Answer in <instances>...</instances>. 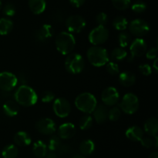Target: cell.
Segmentation results:
<instances>
[{
  "mask_svg": "<svg viewBox=\"0 0 158 158\" xmlns=\"http://www.w3.org/2000/svg\"><path fill=\"white\" fill-rule=\"evenodd\" d=\"M125 134L130 140L134 142H140L142 138L144 136V132L140 127L137 125H132L127 129Z\"/></svg>",
  "mask_w": 158,
  "mask_h": 158,
  "instance_id": "cell-18",
  "label": "cell"
},
{
  "mask_svg": "<svg viewBox=\"0 0 158 158\" xmlns=\"http://www.w3.org/2000/svg\"><path fill=\"white\" fill-rule=\"evenodd\" d=\"M128 24L127 20L123 16H117L113 20V26L118 31H124Z\"/></svg>",
  "mask_w": 158,
  "mask_h": 158,
  "instance_id": "cell-30",
  "label": "cell"
},
{
  "mask_svg": "<svg viewBox=\"0 0 158 158\" xmlns=\"http://www.w3.org/2000/svg\"><path fill=\"white\" fill-rule=\"evenodd\" d=\"M131 9L136 13H142L147 9V5L143 1H137L131 6Z\"/></svg>",
  "mask_w": 158,
  "mask_h": 158,
  "instance_id": "cell-37",
  "label": "cell"
},
{
  "mask_svg": "<svg viewBox=\"0 0 158 158\" xmlns=\"http://www.w3.org/2000/svg\"><path fill=\"white\" fill-rule=\"evenodd\" d=\"M55 99V94L51 91H45L41 94V100L44 103H49Z\"/></svg>",
  "mask_w": 158,
  "mask_h": 158,
  "instance_id": "cell-39",
  "label": "cell"
},
{
  "mask_svg": "<svg viewBox=\"0 0 158 158\" xmlns=\"http://www.w3.org/2000/svg\"><path fill=\"white\" fill-rule=\"evenodd\" d=\"M18 79L16 75L12 72L3 71L0 73V90L4 91H12L16 87Z\"/></svg>",
  "mask_w": 158,
  "mask_h": 158,
  "instance_id": "cell-10",
  "label": "cell"
},
{
  "mask_svg": "<svg viewBox=\"0 0 158 158\" xmlns=\"http://www.w3.org/2000/svg\"><path fill=\"white\" fill-rule=\"evenodd\" d=\"M2 2L0 1V9H2Z\"/></svg>",
  "mask_w": 158,
  "mask_h": 158,
  "instance_id": "cell-51",
  "label": "cell"
},
{
  "mask_svg": "<svg viewBox=\"0 0 158 158\" xmlns=\"http://www.w3.org/2000/svg\"><path fill=\"white\" fill-rule=\"evenodd\" d=\"M118 43L120 47H127L131 43V34L127 31H121L118 36Z\"/></svg>",
  "mask_w": 158,
  "mask_h": 158,
  "instance_id": "cell-32",
  "label": "cell"
},
{
  "mask_svg": "<svg viewBox=\"0 0 158 158\" xmlns=\"http://www.w3.org/2000/svg\"><path fill=\"white\" fill-rule=\"evenodd\" d=\"M2 109L5 114L9 117H14L17 116L19 111V107L17 102L12 99L6 101L2 105Z\"/></svg>",
  "mask_w": 158,
  "mask_h": 158,
  "instance_id": "cell-19",
  "label": "cell"
},
{
  "mask_svg": "<svg viewBox=\"0 0 158 158\" xmlns=\"http://www.w3.org/2000/svg\"><path fill=\"white\" fill-rule=\"evenodd\" d=\"M32 152L38 158H44L47 153V146L43 141L37 140L34 143Z\"/></svg>",
  "mask_w": 158,
  "mask_h": 158,
  "instance_id": "cell-24",
  "label": "cell"
},
{
  "mask_svg": "<svg viewBox=\"0 0 158 158\" xmlns=\"http://www.w3.org/2000/svg\"><path fill=\"white\" fill-rule=\"evenodd\" d=\"M121 117V109L120 107L117 105H114L111 107L110 110H108V119L110 121L115 122L120 119Z\"/></svg>",
  "mask_w": 158,
  "mask_h": 158,
  "instance_id": "cell-34",
  "label": "cell"
},
{
  "mask_svg": "<svg viewBox=\"0 0 158 158\" xmlns=\"http://www.w3.org/2000/svg\"><path fill=\"white\" fill-rule=\"evenodd\" d=\"M35 129L43 135H52L56 130L55 122L50 118H43L37 121Z\"/></svg>",
  "mask_w": 158,
  "mask_h": 158,
  "instance_id": "cell-13",
  "label": "cell"
},
{
  "mask_svg": "<svg viewBox=\"0 0 158 158\" xmlns=\"http://www.w3.org/2000/svg\"><path fill=\"white\" fill-rule=\"evenodd\" d=\"M29 9L35 15L43 13L46 7V0H29Z\"/></svg>",
  "mask_w": 158,
  "mask_h": 158,
  "instance_id": "cell-22",
  "label": "cell"
},
{
  "mask_svg": "<svg viewBox=\"0 0 158 158\" xmlns=\"http://www.w3.org/2000/svg\"><path fill=\"white\" fill-rule=\"evenodd\" d=\"M94 119L89 114H86L82 116L79 120V126L82 130H87L92 126Z\"/></svg>",
  "mask_w": 158,
  "mask_h": 158,
  "instance_id": "cell-31",
  "label": "cell"
},
{
  "mask_svg": "<svg viewBox=\"0 0 158 158\" xmlns=\"http://www.w3.org/2000/svg\"><path fill=\"white\" fill-rule=\"evenodd\" d=\"M148 158H158V153L157 152H153L149 155Z\"/></svg>",
  "mask_w": 158,
  "mask_h": 158,
  "instance_id": "cell-49",
  "label": "cell"
},
{
  "mask_svg": "<svg viewBox=\"0 0 158 158\" xmlns=\"http://www.w3.org/2000/svg\"><path fill=\"white\" fill-rule=\"evenodd\" d=\"M19 150L14 144H9L3 148L2 156L3 158H16L18 156Z\"/></svg>",
  "mask_w": 158,
  "mask_h": 158,
  "instance_id": "cell-28",
  "label": "cell"
},
{
  "mask_svg": "<svg viewBox=\"0 0 158 158\" xmlns=\"http://www.w3.org/2000/svg\"><path fill=\"white\" fill-rule=\"evenodd\" d=\"M14 100L19 105L30 107L35 105L38 101V95L35 90L27 85H21L14 93Z\"/></svg>",
  "mask_w": 158,
  "mask_h": 158,
  "instance_id": "cell-1",
  "label": "cell"
},
{
  "mask_svg": "<svg viewBox=\"0 0 158 158\" xmlns=\"http://www.w3.org/2000/svg\"><path fill=\"white\" fill-rule=\"evenodd\" d=\"M113 6L118 10H126L131 4V0H112Z\"/></svg>",
  "mask_w": 158,
  "mask_h": 158,
  "instance_id": "cell-36",
  "label": "cell"
},
{
  "mask_svg": "<svg viewBox=\"0 0 158 158\" xmlns=\"http://www.w3.org/2000/svg\"><path fill=\"white\" fill-rule=\"evenodd\" d=\"M128 29L130 33L135 36L137 38H142L149 33L150 26L145 20L136 19L128 24Z\"/></svg>",
  "mask_w": 158,
  "mask_h": 158,
  "instance_id": "cell-8",
  "label": "cell"
},
{
  "mask_svg": "<svg viewBox=\"0 0 158 158\" xmlns=\"http://www.w3.org/2000/svg\"><path fill=\"white\" fill-rule=\"evenodd\" d=\"M45 157L46 158H56V154L55 152L54 151H50L49 153H46V155Z\"/></svg>",
  "mask_w": 158,
  "mask_h": 158,
  "instance_id": "cell-47",
  "label": "cell"
},
{
  "mask_svg": "<svg viewBox=\"0 0 158 158\" xmlns=\"http://www.w3.org/2000/svg\"><path fill=\"white\" fill-rule=\"evenodd\" d=\"M17 79H18V82L20 81L22 85H26V83L27 82V77L24 72H20L17 77Z\"/></svg>",
  "mask_w": 158,
  "mask_h": 158,
  "instance_id": "cell-44",
  "label": "cell"
},
{
  "mask_svg": "<svg viewBox=\"0 0 158 158\" xmlns=\"http://www.w3.org/2000/svg\"><path fill=\"white\" fill-rule=\"evenodd\" d=\"M86 20L80 15H69L66 20V27L69 33H79L86 27Z\"/></svg>",
  "mask_w": 158,
  "mask_h": 158,
  "instance_id": "cell-9",
  "label": "cell"
},
{
  "mask_svg": "<svg viewBox=\"0 0 158 158\" xmlns=\"http://www.w3.org/2000/svg\"><path fill=\"white\" fill-rule=\"evenodd\" d=\"M0 1H2V0H0Z\"/></svg>",
  "mask_w": 158,
  "mask_h": 158,
  "instance_id": "cell-52",
  "label": "cell"
},
{
  "mask_svg": "<svg viewBox=\"0 0 158 158\" xmlns=\"http://www.w3.org/2000/svg\"><path fill=\"white\" fill-rule=\"evenodd\" d=\"M14 143L19 147H26L32 142L30 135L25 131H19L14 135Z\"/></svg>",
  "mask_w": 158,
  "mask_h": 158,
  "instance_id": "cell-21",
  "label": "cell"
},
{
  "mask_svg": "<svg viewBox=\"0 0 158 158\" xmlns=\"http://www.w3.org/2000/svg\"><path fill=\"white\" fill-rule=\"evenodd\" d=\"M108 20V16L105 12H100L96 16V21H97L98 26H104L106 24Z\"/></svg>",
  "mask_w": 158,
  "mask_h": 158,
  "instance_id": "cell-41",
  "label": "cell"
},
{
  "mask_svg": "<svg viewBox=\"0 0 158 158\" xmlns=\"http://www.w3.org/2000/svg\"><path fill=\"white\" fill-rule=\"evenodd\" d=\"M70 150V147H69L68 144H61V146L59 148L58 151L61 153H66L68 152H69Z\"/></svg>",
  "mask_w": 158,
  "mask_h": 158,
  "instance_id": "cell-46",
  "label": "cell"
},
{
  "mask_svg": "<svg viewBox=\"0 0 158 158\" xmlns=\"http://www.w3.org/2000/svg\"><path fill=\"white\" fill-rule=\"evenodd\" d=\"M79 148L83 156H88L94 153L95 150V144L91 139H85L80 143Z\"/></svg>",
  "mask_w": 158,
  "mask_h": 158,
  "instance_id": "cell-26",
  "label": "cell"
},
{
  "mask_svg": "<svg viewBox=\"0 0 158 158\" xmlns=\"http://www.w3.org/2000/svg\"><path fill=\"white\" fill-rule=\"evenodd\" d=\"M145 54H146V57L148 59H149V60H154V59L157 58V47L155 46V47H151V49L147 50Z\"/></svg>",
  "mask_w": 158,
  "mask_h": 158,
  "instance_id": "cell-42",
  "label": "cell"
},
{
  "mask_svg": "<svg viewBox=\"0 0 158 158\" xmlns=\"http://www.w3.org/2000/svg\"><path fill=\"white\" fill-rule=\"evenodd\" d=\"M106 70L109 74L115 76L120 73V68L117 63L114 61H108L106 64Z\"/></svg>",
  "mask_w": 158,
  "mask_h": 158,
  "instance_id": "cell-35",
  "label": "cell"
},
{
  "mask_svg": "<svg viewBox=\"0 0 158 158\" xmlns=\"http://www.w3.org/2000/svg\"><path fill=\"white\" fill-rule=\"evenodd\" d=\"M139 99L136 94L127 93L122 98L120 103V108L126 114H134L139 108Z\"/></svg>",
  "mask_w": 158,
  "mask_h": 158,
  "instance_id": "cell-6",
  "label": "cell"
},
{
  "mask_svg": "<svg viewBox=\"0 0 158 158\" xmlns=\"http://www.w3.org/2000/svg\"><path fill=\"white\" fill-rule=\"evenodd\" d=\"M52 20L57 23H61L63 20V14L60 11H56L52 14Z\"/></svg>",
  "mask_w": 158,
  "mask_h": 158,
  "instance_id": "cell-43",
  "label": "cell"
},
{
  "mask_svg": "<svg viewBox=\"0 0 158 158\" xmlns=\"http://www.w3.org/2000/svg\"><path fill=\"white\" fill-rule=\"evenodd\" d=\"M71 158H86V157H85L84 156H83V155H75V156H72V157Z\"/></svg>",
  "mask_w": 158,
  "mask_h": 158,
  "instance_id": "cell-50",
  "label": "cell"
},
{
  "mask_svg": "<svg viewBox=\"0 0 158 158\" xmlns=\"http://www.w3.org/2000/svg\"><path fill=\"white\" fill-rule=\"evenodd\" d=\"M120 99L118 91L114 87H107L105 88L101 94V100L104 105L112 107L116 105Z\"/></svg>",
  "mask_w": 158,
  "mask_h": 158,
  "instance_id": "cell-12",
  "label": "cell"
},
{
  "mask_svg": "<svg viewBox=\"0 0 158 158\" xmlns=\"http://www.w3.org/2000/svg\"><path fill=\"white\" fill-rule=\"evenodd\" d=\"M53 28L49 24H44L35 31L34 37L40 43H45L53 36Z\"/></svg>",
  "mask_w": 158,
  "mask_h": 158,
  "instance_id": "cell-15",
  "label": "cell"
},
{
  "mask_svg": "<svg viewBox=\"0 0 158 158\" xmlns=\"http://www.w3.org/2000/svg\"><path fill=\"white\" fill-rule=\"evenodd\" d=\"M139 71L143 75L149 76L151 74L153 70L151 65L148 64H142L139 66Z\"/></svg>",
  "mask_w": 158,
  "mask_h": 158,
  "instance_id": "cell-40",
  "label": "cell"
},
{
  "mask_svg": "<svg viewBox=\"0 0 158 158\" xmlns=\"http://www.w3.org/2000/svg\"><path fill=\"white\" fill-rule=\"evenodd\" d=\"M94 120L99 124H103L108 119V108L104 105H97L93 112Z\"/></svg>",
  "mask_w": 158,
  "mask_h": 158,
  "instance_id": "cell-17",
  "label": "cell"
},
{
  "mask_svg": "<svg viewBox=\"0 0 158 158\" xmlns=\"http://www.w3.org/2000/svg\"><path fill=\"white\" fill-rule=\"evenodd\" d=\"M86 57L93 66L98 68L106 65L110 60L107 50L100 46L89 47L86 51Z\"/></svg>",
  "mask_w": 158,
  "mask_h": 158,
  "instance_id": "cell-3",
  "label": "cell"
},
{
  "mask_svg": "<svg viewBox=\"0 0 158 158\" xmlns=\"http://www.w3.org/2000/svg\"><path fill=\"white\" fill-rule=\"evenodd\" d=\"M65 68L69 73L77 74L83 71L85 67V61L83 56L77 53H72L68 54L65 60Z\"/></svg>",
  "mask_w": 158,
  "mask_h": 158,
  "instance_id": "cell-5",
  "label": "cell"
},
{
  "mask_svg": "<svg viewBox=\"0 0 158 158\" xmlns=\"http://www.w3.org/2000/svg\"><path fill=\"white\" fill-rule=\"evenodd\" d=\"M148 50V44L143 38H136L133 40L130 46L131 54L134 57H142Z\"/></svg>",
  "mask_w": 158,
  "mask_h": 158,
  "instance_id": "cell-14",
  "label": "cell"
},
{
  "mask_svg": "<svg viewBox=\"0 0 158 158\" xmlns=\"http://www.w3.org/2000/svg\"><path fill=\"white\" fill-rule=\"evenodd\" d=\"M127 57V52L126 50L123 47H116L111 51L110 54V58L112 61L116 62H120L123 60L124 59H126V57Z\"/></svg>",
  "mask_w": 158,
  "mask_h": 158,
  "instance_id": "cell-25",
  "label": "cell"
},
{
  "mask_svg": "<svg viewBox=\"0 0 158 158\" xmlns=\"http://www.w3.org/2000/svg\"><path fill=\"white\" fill-rule=\"evenodd\" d=\"M2 12L5 15L8 17L13 16L15 14V7L12 3H7L2 9Z\"/></svg>",
  "mask_w": 158,
  "mask_h": 158,
  "instance_id": "cell-38",
  "label": "cell"
},
{
  "mask_svg": "<svg viewBox=\"0 0 158 158\" xmlns=\"http://www.w3.org/2000/svg\"><path fill=\"white\" fill-rule=\"evenodd\" d=\"M76 134V127L71 122L61 124L58 128V136L62 139H71Z\"/></svg>",
  "mask_w": 158,
  "mask_h": 158,
  "instance_id": "cell-16",
  "label": "cell"
},
{
  "mask_svg": "<svg viewBox=\"0 0 158 158\" xmlns=\"http://www.w3.org/2000/svg\"><path fill=\"white\" fill-rule=\"evenodd\" d=\"M141 145L145 148H151L152 147H154L157 148L158 146V138L157 135L154 136H143L140 141Z\"/></svg>",
  "mask_w": 158,
  "mask_h": 158,
  "instance_id": "cell-29",
  "label": "cell"
},
{
  "mask_svg": "<svg viewBox=\"0 0 158 158\" xmlns=\"http://www.w3.org/2000/svg\"><path fill=\"white\" fill-rule=\"evenodd\" d=\"M52 108L56 116L60 118H66L70 114L71 105L67 99L57 98L54 99Z\"/></svg>",
  "mask_w": 158,
  "mask_h": 158,
  "instance_id": "cell-11",
  "label": "cell"
},
{
  "mask_svg": "<svg viewBox=\"0 0 158 158\" xmlns=\"http://www.w3.org/2000/svg\"><path fill=\"white\" fill-rule=\"evenodd\" d=\"M61 144V139L58 136H52L48 141L47 149L50 151H56L59 150Z\"/></svg>",
  "mask_w": 158,
  "mask_h": 158,
  "instance_id": "cell-33",
  "label": "cell"
},
{
  "mask_svg": "<svg viewBox=\"0 0 158 158\" xmlns=\"http://www.w3.org/2000/svg\"><path fill=\"white\" fill-rule=\"evenodd\" d=\"M157 58H156V59H154V63H153V64H152V70L154 69V71H155L156 73L158 71V66H157Z\"/></svg>",
  "mask_w": 158,
  "mask_h": 158,
  "instance_id": "cell-48",
  "label": "cell"
},
{
  "mask_svg": "<svg viewBox=\"0 0 158 158\" xmlns=\"http://www.w3.org/2000/svg\"><path fill=\"white\" fill-rule=\"evenodd\" d=\"M75 106L82 112L90 114L97 105V100L95 96L89 92H83L79 94L75 99Z\"/></svg>",
  "mask_w": 158,
  "mask_h": 158,
  "instance_id": "cell-4",
  "label": "cell"
},
{
  "mask_svg": "<svg viewBox=\"0 0 158 158\" xmlns=\"http://www.w3.org/2000/svg\"><path fill=\"white\" fill-rule=\"evenodd\" d=\"M119 81L123 86L131 87L136 82V76L131 71H123L119 74Z\"/></svg>",
  "mask_w": 158,
  "mask_h": 158,
  "instance_id": "cell-23",
  "label": "cell"
},
{
  "mask_svg": "<svg viewBox=\"0 0 158 158\" xmlns=\"http://www.w3.org/2000/svg\"><path fill=\"white\" fill-rule=\"evenodd\" d=\"M109 31L104 26H97L94 28L88 36L89 43L94 46H100L107 41Z\"/></svg>",
  "mask_w": 158,
  "mask_h": 158,
  "instance_id": "cell-7",
  "label": "cell"
},
{
  "mask_svg": "<svg viewBox=\"0 0 158 158\" xmlns=\"http://www.w3.org/2000/svg\"><path fill=\"white\" fill-rule=\"evenodd\" d=\"M55 44L58 52L63 55L71 54L76 46V39L69 32H60L56 37Z\"/></svg>",
  "mask_w": 158,
  "mask_h": 158,
  "instance_id": "cell-2",
  "label": "cell"
},
{
  "mask_svg": "<svg viewBox=\"0 0 158 158\" xmlns=\"http://www.w3.org/2000/svg\"><path fill=\"white\" fill-rule=\"evenodd\" d=\"M144 132L150 136L157 135L158 132V119L156 117H151L148 119L143 125Z\"/></svg>",
  "mask_w": 158,
  "mask_h": 158,
  "instance_id": "cell-20",
  "label": "cell"
},
{
  "mask_svg": "<svg viewBox=\"0 0 158 158\" xmlns=\"http://www.w3.org/2000/svg\"><path fill=\"white\" fill-rule=\"evenodd\" d=\"M13 29V23L12 20L9 18L0 19V35H7Z\"/></svg>",
  "mask_w": 158,
  "mask_h": 158,
  "instance_id": "cell-27",
  "label": "cell"
},
{
  "mask_svg": "<svg viewBox=\"0 0 158 158\" xmlns=\"http://www.w3.org/2000/svg\"><path fill=\"white\" fill-rule=\"evenodd\" d=\"M70 4L76 8H79L83 6L86 0H69Z\"/></svg>",
  "mask_w": 158,
  "mask_h": 158,
  "instance_id": "cell-45",
  "label": "cell"
}]
</instances>
